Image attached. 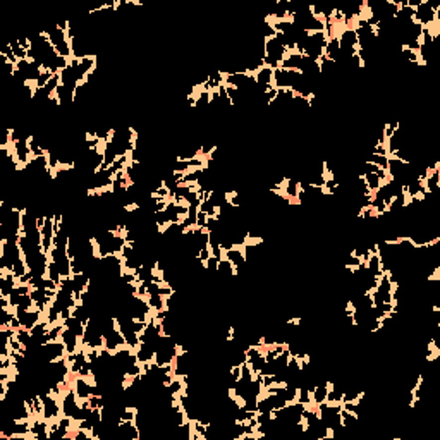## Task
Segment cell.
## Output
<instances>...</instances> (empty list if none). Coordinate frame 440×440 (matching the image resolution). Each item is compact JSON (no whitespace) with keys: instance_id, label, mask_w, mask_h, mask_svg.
I'll return each mask as SVG.
<instances>
[{"instance_id":"cell-1","label":"cell","mask_w":440,"mask_h":440,"mask_svg":"<svg viewBox=\"0 0 440 440\" xmlns=\"http://www.w3.org/2000/svg\"><path fill=\"white\" fill-rule=\"evenodd\" d=\"M43 31L47 33L48 40H50V43L54 45L57 54L66 59H69V61H73V50H71V42H69V36H67V31L61 29L57 24H54L52 28L43 29Z\"/></svg>"},{"instance_id":"cell-2","label":"cell","mask_w":440,"mask_h":440,"mask_svg":"<svg viewBox=\"0 0 440 440\" xmlns=\"http://www.w3.org/2000/svg\"><path fill=\"white\" fill-rule=\"evenodd\" d=\"M16 316L19 318L21 325L24 327V329H28V330H31L36 323L43 320V313L40 311V309H36V308H33V309L16 308Z\"/></svg>"},{"instance_id":"cell-3","label":"cell","mask_w":440,"mask_h":440,"mask_svg":"<svg viewBox=\"0 0 440 440\" xmlns=\"http://www.w3.org/2000/svg\"><path fill=\"white\" fill-rule=\"evenodd\" d=\"M223 258H227L234 267L237 268V274L242 270V267H246V251L244 246H234L230 249L223 251Z\"/></svg>"},{"instance_id":"cell-4","label":"cell","mask_w":440,"mask_h":440,"mask_svg":"<svg viewBox=\"0 0 440 440\" xmlns=\"http://www.w3.org/2000/svg\"><path fill=\"white\" fill-rule=\"evenodd\" d=\"M217 275L220 279H234L237 275V268L227 258H220L219 267H217Z\"/></svg>"},{"instance_id":"cell-5","label":"cell","mask_w":440,"mask_h":440,"mask_svg":"<svg viewBox=\"0 0 440 440\" xmlns=\"http://www.w3.org/2000/svg\"><path fill=\"white\" fill-rule=\"evenodd\" d=\"M341 423L342 427L346 428V430H351V428L358 427V423H360V418H358V415H354V413L348 411V409L342 408L341 409Z\"/></svg>"},{"instance_id":"cell-6","label":"cell","mask_w":440,"mask_h":440,"mask_svg":"<svg viewBox=\"0 0 440 440\" xmlns=\"http://www.w3.org/2000/svg\"><path fill=\"white\" fill-rule=\"evenodd\" d=\"M361 176H363L365 184H367V188L370 189L371 193H376V191H378L380 186H382V181H380V177L376 176V174L368 172V174H361Z\"/></svg>"},{"instance_id":"cell-7","label":"cell","mask_w":440,"mask_h":440,"mask_svg":"<svg viewBox=\"0 0 440 440\" xmlns=\"http://www.w3.org/2000/svg\"><path fill=\"white\" fill-rule=\"evenodd\" d=\"M367 162H371V163H375L376 167H378V169H382V170H387V167H389V156L387 155H375V153H368V156L367 158Z\"/></svg>"},{"instance_id":"cell-8","label":"cell","mask_w":440,"mask_h":440,"mask_svg":"<svg viewBox=\"0 0 440 440\" xmlns=\"http://www.w3.org/2000/svg\"><path fill=\"white\" fill-rule=\"evenodd\" d=\"M9 45H10V48H12L14 55H16L17 62H19V61H26V59H28V52H26L24 48L21 47L19 42H10Z\"/></svg>"}]
</instances>
